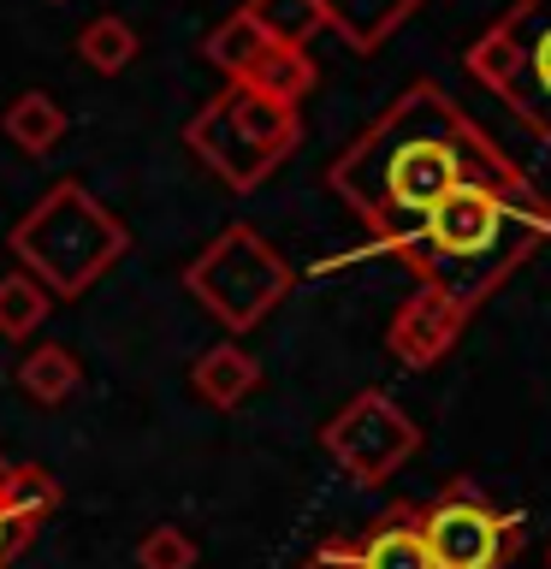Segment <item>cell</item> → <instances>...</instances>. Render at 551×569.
<instances>
[{"mask_svg":"<svg viewBox=\"0 0 551 569\" xmlns=\"http://www.w3.org/2000/svg\"><path fill=\"white\" fill-rule=\"evenodd\" d=\"M256 386H261V368L243 345H213L190 362V391L208 409H238L256 398Z\"/></svg>","mask_w":551,"mask_h":569,"instance_id":"13","label":"cell"},{"mask_svg":"<svg viewBox=\"0 0 551 569\" xmlns=\"http://www.w3.org/2000/svg\"><path fill=\"white\" fill-rule=\"evenodd\" d=\"M291 284H297L291 261L243 220L220 226L202 256L184 267V291L202 302L226 332H256L261 320L291 297Z\"/></svg>","mask_w":551,"mask_h":569,"instance_id":"5","label":"cell"},{"mask_svg":"<svg viewBox=\"0 0 551 569\" xmlns=\"http://www.w3.org/2000/svg\"><path fill=\"white\" fill-rule=\"evenodd\" d=\"M137 30L124 24L119 12H101V18H89V24L78 30V53H83V66L89 71H101V78H113V71H124L137 60Z\"/></svg>","mask_w":551,"mask_h":569,"instance_id":"19","label":"cell"},{"mask_svg":"<svg viewBox=\"0 0 551 569\" xmlns=\"http://www.w3.org/2000/svg\"><path fill=\"white\" fill-rule=\"evenodd\" d=\"M7 249L18 267L42 284L48 297H83L113 261H124L131 231L113 208H101L78 178H60L36 196L30 213H18V226L7 231Z\"/></svg>","mask_w":551,"mask_h":569,"instance_id":"3","label":"cell"},{"mask_svg":"<svg viewBox=\"0 0 551 569\" xmlns=\"http://www.w3.org/2000/svg\"><path fill=\"white\" fill-rule=\"evenodd\" d=\"M302 569H355V540L350 533H327L314 551H309V563Z\"/></svg>","mask_w":551,"mask_h":569,"instance_id":"22","label":"cell"},{"mask_svg":"<svg viewBox=\"0 0 551 569\" xmlns=\"http://www.w3.org/2000/svg\"><path fill=\"white\" fill-rule=\"evenodd\" d=\"M231 83L261 89V96H273V101L302 107V96L314 89V60H309V48H279V42H267V48L256 53V66H249L243 78H231Z\"/></svg>","mask_w":551,"mask_h":569,"instance_id":"15","label":"cell"},{"mask_svg":"<svg viewBox=\"0 0 551 569\" xmlns=\"http://www.w3.org/2000/svg\"><path fill=\"white\" fill-rule=\"evenodd\" d=\"M137 569H196V540L184 528L160 522L137 540Z\"/></svg>","mask_w":551,"mask_h":569,"instance_id":"21","label":"cell"},{"mask_svg":"<svg viewBox=\"0 0 551 569\" xmlns=\"http://www.w3.org/2000/svg\"><path fill=\"white\" fill-rule=\"evenodd\" d=\"M320 445H327V457L355 480V487H385V480L421 451V427L391 391H355V398L320 427Z\"/></svg>","mask_w":551,"mask_h":569,"instance_id":"8","label":"cell"},{"mask_svg":"<svg viewBox=\"0 0 551 569\" xmlns=\"http://www.w3.org/2000/svg\"><path fill=\"white\" fill-rule=\"evenodd\" d=\"M243 12L256 18V30L279 48H309L327 18H320V0H243Z\"/></svg>","mask_w":551,"mask_h":569,"instance_id":"17","label":"cell"},{"mask_svg":"<svg viewBox=\"0 0 551 569\" xmlns=\"http://www.w3.org/2000/svg\"><path fill=\"white\" fill-rule=\"evenodd\" d=\"M462 327H469V315L451 309L439 291H427V284H415V297L403 302L398 315H391L385 327V350L398 356L403 368H433L451 356V345L462 338Z\"/></svg>","mask_w":551,"mask_h":569,"instance_id":"9","label":"cell"},{"mask_svg":"<svg viewBox=\"0 0 551 569\" xmlns=\"http://www.w3.org/2000/svg\"><path fill=\"white\" fill-rule=\"evenodd\" d=\"M60 505H66V492L42 462H18V469L0 475V522H7V551L12 558L36 546V533H42V522Z\"/></svg>","mask_w":551,"mask_h":569,"instance_id":"10","label":"cell"},{"mask_svg":"<svg viewBox=\"0 0 551 569\" xmlns=\"http://www.w3.org/2000/svg\"><path fill=\"white\" fill-rule=\"evenodd\" d=\"M184 142L231 196H249L256 184H267L302 142V107L273 101V96L243 89V83H226L220 96H208V107L184 124Z\"/></svg>","mask_w":551,"mask_h":569,"instance_id":"4","label":"cell"},{"mask_svg":"<svg viewBox=\"0 0 551 569\" xmlns=\"http://www.w3.org/2000/svg\"><path fill=\"white\" fill-rule=\"evenodd\" d=\"M261 48H267V36L256 30V18H249L243 7L231 12V18H220V24L202 36V60H208V66H220V71H226V83H231V78H243V71L256 66V53H261Z\"/></svg>","mask_w":551,"mask_h":569,"instance_id":"18","label":"cell"},{"mask_svg":"<svg viewBox=\"0 0 551 569\" xmlns=\"http://www.w3.org/2000/svg\"><path fill=\"white\" fill-rule=\"evenodd\" d=\"M7 469H12V462H7V457H0V475H7Z\"/></svg>","mask_w":551,"mask_h":569,"instance_id":"24","label":"cell"},{"mask_svg":"<svg viewBox=\"0 0 551 569\" xmlns=\"http://www.w3.org/2000/svg\"><path fill=\"white\" fill-rule=\"evenodd\" d=\"M48 309H53V297H48L30 273H24V267L0 279V338H12V345H18V338L42 332Z\"/></svg>","mask_w":551,"mask_h":569,"instance_id":"20","label":"cell"},{"mask_svg":"<svg viewBox=\"0 0 551 569\" xmlns=\"http://www.w3.org/2000/svg\"><path fill=\"white\" fill-rule=\"evenodd\" d=\"M78 386H83V362L66 345H36L24 362H18V391L36 398L42 409H60Z\"/></svg>","mask_w":551,"mask_h":569,"instance_id":"16","label":"cell"},{"mask_svg":"<svg viewBox=\"0 0 551 569\" xmlns=\"http://www.w3.org/2000/svg\"><path fill=\"white\" fill-rule=\"evenodd\" d=\"M12 558V551H7V522H0V563H7Z\"/></svg>","mask_w":551,"mask_h":569,"instance_id":"23","label":"cell"},{"mask_svg":"<svg viewBox=\"0 0 551 569\" xmlns=\"http://www.w3.org/2000/svg\"><path fill=\"white\" fill-rule=\"evenodd\" d=\"M421 7L427 0H320V18H327V30H338L355 53H373V48H385Z\"/></svg>","mask_w":551,"mask_h":569,"instance_id":"12","label":"cell"},{"mask_svg":"<svg viewBox=\"0 0 551 569\" xmlns=\"http://www.w3.org/2000/svg\"><path fill=\"white\" fill-rule=\"evenodd\" d=\"M355 569H433L427 540H421V505H391L355 540Z\"/></svg>","mask_w":551,"mask_h":569,"instance_id":"11","label":"cell"},{"mask_svg":"<svg viewBox=\"0 0 551 569\" xmlns=\"http://www.w3.org/2000/svg\"><path fill=\"white\" fill-rule=\"evenodd\" d=\"M421 540L433 569H510L522 551V516L492 505L469 475H457L433 505H421Z\"/></svg>","mask_w":551,"mask_h":569,"instance_id":"7","label":"cell"},{"mask_svg":"<svg viewBox=\"0 0 551 569\" xmlns=\"http://www.w3.org/2000/svg\"><path fill=\"white\" fill-rule=\"evenodd\" d=\"M545 563H551V546H545Z\"/></svg>","mask_w":551,"mask_h":569,"instance_id":"25","label":"cell"},{"mask_svg":"<svg viewBox=\"0 0 551 569\" xmlns=\"http://www.w3.org/2000/svg\"><path fill=\"white\" fill-rule=\"evenodd\" d=\"M540 243H551V202L540 190L515 196L498 184H457L391 256L451 309L474 315Z\"/></svg>","mask_w":551,"mask_h":569,"instance_id":"2","label":"cell"},{"mask_svg":"<svg viewBox=\"0 0 551 569\" xmlns=\"http://www.w3.org/2000/svg\"><path fill=\"white\" fill-rule=\"evenodd\" d=\"M462 66L551 149V0H515L492 30L474 36Z\"/></svg>","mask_w":551,"mask_h":569,"instance_id":"6","label":"cell"},{"mask_svg":"<svg viewBox=\"0 0 551 569\" xmlns=\"http://www.w3.org/2000/svg\"><path fill=\"white\" fill-rule=\"evenodd\" d=\"M0 131H7L12 149H24L30 160L53 154L66 142V107L48 96V89H24L7 113H0Z\"/></svg>","mask_w":551,"mask_h":569,"instance_id":"14","label":"cell"},{"mask_svg":"<svg viewBox=\"0 0 551 569\" xmlns=\"http://www.w3.org/2000/svg\"><path fill=\"white\" fill-rule=\"evenodd\" d=\"M457 184H498L528 196L533 178L439 83H409L327 167V190L368 226V249L385 256Z\"/></svg>","mask_w":551,"mask_h":569,"instance_id":"1","label":"cell"}]
</instances>
